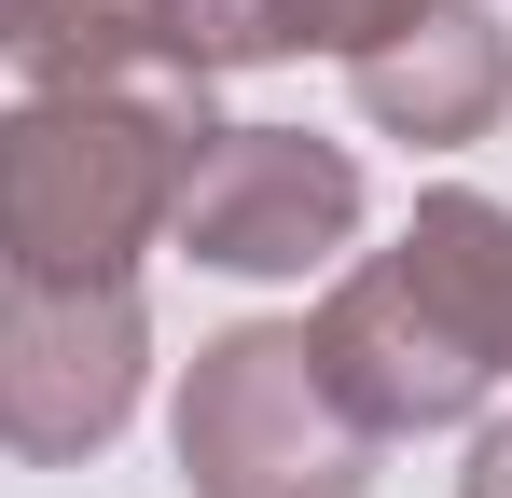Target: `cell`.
I'll use <instances>...</instances> for the list:
<instances>
[{
  "mask_svg": "<svg viewBox=\"0 0 512 498\" xmlns=\"http://www.w3.org/2000/svg\"><path fill=\"white\" fill-rule=\"evenodd\" d=\"M305 346H319L333 402L360 415L374 443H402V429H457V415L485 402V374L416 319V291H402L388 263H346L333 291H319V319H305Z\"/></svg>",
  "mask_w": 512,
  "mask_h": 498,
  "instance_id": "cell-5",
  "label": "cell"
},
{
  "mask_svg": "<svg viewBox=\"0 0 512 498\" xmlns=\"http://www.w3.org/2000/svg\"><path fill=\"white\" fill-rule=\"evenodd\" d=\"M28 83H222L208 70V0H42Z\"/></svg>",
  "mask_w": 512,
  "mask_h": 498,
  "instance_id": "cell-8",
  "label": "cell"
},
{
  "mask_svg": "<svg viewBox=\"0 0 512 498\" xmlns=\"http://www.w3.org/2000/svg\"><path fill=\"white\" fill-rule=\"evenodd\" d=\"M402 291H416V319L499 388L512 374V208L499 194H416V222H402V249H374Z\"/></svg>",
  "mask_w": 512,
  "mask_h": 498,
  "instance_id": "cell-7",
  "label": "cell"
},
{
  "mask_svg": "<svg viewBox=\"0 0 512 498\" xmlns=\"http://www.w3.org/2000/svg\"><path fill=\"white\" fill-rule=\"evenodd\" d=\"M153 374V319L139 277H0V443L70 471L111 457Z\"/></svg>",
  "mask_w": 512,
  "mask_h": 498,
  "instance_id": "cell-3",
  "label": "cell"
},
{
  "mask_svg": "<svg viewBox=\"0 0 512 498\" xmlns=\"http://www.w3.org/2000/svg\"><path fill=\"white\" fill-rule=\"evenodd\" d=\"M457 498H512V415L471 443V471H457Z\"/></svg>",
  "mask_w": 512,
  "mask_h": 498,
  "instance_id": "cell-10",
  "label": "cell"
},
{
  "mask_svg": "<svg viewBox=\"0 0 512 498\" xmlns=\"http://www.w3.org/2000/svg\"><path fill=\"white\" fill-rule=\"evenodd\" d=\"M429 0H208V70H277V56H374Z\"/></svg>",
  "mask_w": 512,
  "mask_h": 498,
  "instance_id": "cell-9",
  "label": "cell"
},
{
  "mask_svg": "<svg viewBox=\"0 0 512 498\" xmlns=\"http://www.w3.org/2000/svg\"><path fill=\"white\" fill-rule=\"evenodd\" d=\"M346 83H360V111H374L388 139L457 153V139H485L512 111V28L485 0H429V14H402L374 56H346Z\"/></svg>",
  "mask_w": 512,
  "mask_h": 498,
  "instance_id": "cell-6",
  "label": "cell"
},
{
  "mask_svg": "<svg viewBox=\"0 0 512 498\" xmlns=\"http://www.w3.org/2000/svg\"><path fill=\"white\" fill-rule=\"evenodd\" d=\"M208 153V83H28L0 111V277H139Z\"/></svg>",
  "mask_w": 512,
  "mask_h": 498,
  "instance_id": "cell-1",
  "label": "cell"
},
{
  "mask_svg": "<svg viewBox=\"0 0 512 498\" xmlns=\"http://www.w3.org/2000/svg\"><path fill=\"white\" fill-rule=\"evenodd\" d=\"M180 485L194 498H374V429L333 402L305 319H236L180 374Z\"/></svg>",
  "mask_w": 512,
  "mask_h": 498,
  "instance_id": "cell-2",
  "label": "cell"
},
{
  "mask_svg": "<svg viewBox=\"0 0 512 498\" xmlns=\"http://www.w3.org/2000/svg\"><path fill=\"white\" fill-rule=\"evenodd\" d=\"M167 236L194 263H222V277H319L360 236V166L333 139H305V125H208Z\"/></svg>",
  "mask_w": 512,
  "mask_h": 498,
  "instance_id": "cell-4",
  "label": "cell"
},
{
  "mask_svg": "<svg viewBox=\"0 0 512 498\" xmlns=\"http://www.w3.org/2000/svg\"><path fill=\"white\" fill-rule=\"evenodd\" d=\"M28 28H42V0H0V56H28Z\"/></svg>",
  "mask_w": 512,
  "mask_h": 498,
  "instance_id": "cell-11",
  "label": "cell"
}]
</instances>
